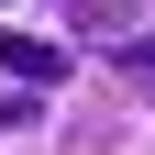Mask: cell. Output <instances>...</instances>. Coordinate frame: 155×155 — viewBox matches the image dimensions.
<instances>
[{
  "mask_svg": "<svg viewBox=\"0 0 155 155\" xmlns=\"http://www.w3.org/2000/svg\"><path fill=\"white\" fill-rule=\"evenodd\" d=\"M133 67H144V78H155V45H144V55H133Z\"/></svg>",
  "mask_w": 155,
  "mask_h": 155,
  "instance_id": "2",
  "label": "cell"
},
{
  "mask_svg": "<svg viewBox=\"0 0 155 155\" xmlns=\"http://www.w3.org/2000/svg\"><path fill=\"white\" fill-rule=\"evenodd\" d=\"M0 67L33 78V89H55V78H67V45H45V33H0Z\"/></svg>",
  "mask_w": 155,
  "mask_h": 155,
  "instance_id": "1",
  "label": "cell"
}]
</instances>
